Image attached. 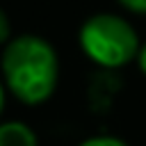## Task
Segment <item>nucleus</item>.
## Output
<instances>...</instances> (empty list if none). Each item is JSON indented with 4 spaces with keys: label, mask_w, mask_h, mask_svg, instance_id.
<instances>
[{
    "label": "nucleus",
    "mask_w": 146,
    "mask_h": 146,
    "mask_svg": "<svg viewBox=\"0 0 146 146\" xmlns=\"http://www.w3.org/2000/svg\"><path fill=\"white\" fill-rule=\"evenodd\" d=\"M2 75L9 91L25 105L48 100L57 87L59 64L52 46L34 34H23L2 52Z\"/></svg>",
    "instance_id": "1"
},
{
    "label": "nucleus",
    "mask_w": 146,
    "mask_h": 146,
    "mask_svg": "<svg viewBox=\"0 0 146 146\" xmlns=\"http://www.w3.org/2000/svg\"><path fill=\"white\" fill-rule=\"evenodd\" d=\"M80 46L89 59L116 68L132 62L139 52V39L132 25L114 14L91 16L80 30Z\"/></svg>",
    "instance_id": "2"
},
{
    "label": "nucleus",
    "mask_w": 146,
    "mask_h": 146,
    "mask_svg": "<svg viewBox=\"0 0 146 146\" xmlns=\"http://www.w3.org/2000/svg\"><path fill=\"white\" fill-rule=\"evenodd\" d=\"M0 146H39L34 130L23 121L0 123Z\"/></svg>",
    "instance_id": "3"
},
{
    "label": "nucleus",
    "mask_w": 146,
    "mask_h": 146,
    "mask_svg": "<svg viewBox=\"0 0 146 146\" xmlns=\"http://www.w3.org/2000/svg\"><path fill=\"white\" fill-rule=\"evenodd\" d=\"M78 146H128V144L119 137H112V135H96V137H89V139L80 141Z\"/></svg>",
    "instance_id": "4"
},
{
    "label": "nucleus",
    "mask_w": 146,
    "mask_h": 146,
    "mask_svg": "<svg viewBox=\"0 0 146 146\" xmlns=\"http://www.w3.org/2000/svg\"><path fill=\"white\" fill-rule=\"evenodd\" d=\"M125 9L137 11V14H146V0H119Z\"/></svg>",
    "instance_id": "5"
},
{
    "label": "nucleus",
    "mask_w": 146,
    "mask_h": 146,
    "mask_svg": "<svg viewBox=\"0 0 146 146\" xmlns=\"http://www.w3.org/2000/svg\"><path fill=\"white\" fill-rule=\"evenodd\" d=\"M7 39H9V18L0 9V43H5Z\"/></svg>",
    "instance_id": "6"
},
{
    "label": "nucleus",
    "mask_w": 146,
    "mask_h": 146,
    "mask_svg": "<svg viewBox=\"0 0 146 146\" xmlns=\"http://www.w3.org/2000/svg\"><path fill=\"white\" fill-rule=\"evenodd\" d=\"M137 62H139L141 73L146 75V46H141V48H139V52H137Z\"/></svg>",
    "instance_id": "7"
},
{
    "label": "nucleus",
    "mask_w": 146,
    "mask_h": 146,
    "mask_svg": "<svg viewBox=\"0 0 146 146\" xmlns=\"http://www.w3.org/2000/svg\"><path fill=\"white\" fill-rule=\"evenodd\" d=\"M2 107H5V87L0 82V114H2Z\"/></svg>",
    "instance_id": "8"
}]
</instances>
